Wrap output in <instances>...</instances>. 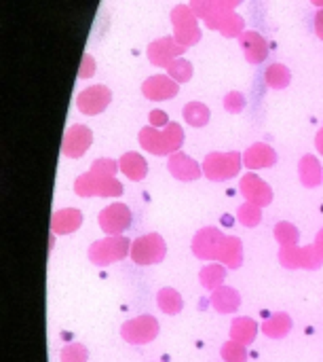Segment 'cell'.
<instances>
[{
    "instance_id": "obj_28",
    "label": "cell",
    "mask_w": 323,
    "mask_h": 362,
    "mask_svg": "<svg viewBox=\"0 0 323 362\" xmlns=\"http://www.w3.org/2000/svg\"><path fill=\"white\" fill-rule=\"evenodd\" d=\"M184 121L193 127H203L209 121V108L203 102H188L184 106Z\"/></svg>"
},
{
    "instance_id": "obj_2",
    "label": "cell",
    "mask_w": 323,
    "mask_h": 362,
    "mask_svg": "<svg viewBox=\"0 0 323 362\" xmlns=\"http://www.w3.org/2000/svg\"><path fill=\"white\" fill-rule=\"evenodd\" d=\"M131 255V242L125 235H108L97 240L89 248V261L97 267H108Z\"/></svg>"
},
{
    "instance_id": "obj_15",
    "label": "cell",
    "mask_w": 323,
    "mask_h": 362,
    "mask_svg": "<svg viewBox=\"0 0 323 362\" xmlns=\"http://www.w3.org/2000/svg\"><path fill=\"white\" fill-rule=\"evenodd\" d=\"M167 168H169L171 176L178 178V180H182V182H193V180H197L203 174V165H199L193 157H188L182 151L169 155Z\"/></svg>"
},
{
    "instance_id": "obj_37",
    "label": "cell",
    "mask_w": 323,
    "mask_h": 362,
    "mask_svg": "<svg viewBox=\"0 0 323 362\" xmlns=\"http://www.w3.org/2000/svg\"><path fill=\"white\" fill-rule=\"evenodd\" d=\"M89 352L83 344H72L61 350V362H87Z\"/></svg>"
},
{
    "instance_id": "obj_10",
    "label": "cell",
    "mask_w": 323,
    "mask_h": 362,
    "mask_svg": "<svg viewBox=\"0 0 323 362\" xmlns=\"http://www.w3.org/2000/svg\"><path fill=\"white\" fill-rule=\"evenodd\" d=\"M112 100V91L104 85H91L83 89L76 98V106L83 115H99L108 108Z\"/></svg>"
},
{
    "instance_id": "obj_19",
    "label": "cell",
    "mask_w": 323,
    "mask_h": 362,
    "mask_svg": "<svg viewBox=\"0 0 323 362\" xmlns=\"http://www.w3.org/2000/svg\"><path fill=\"white\" fill-rule=\"evenodd\" d=\"M212 305L218 314H233L241 305V295L233 286H220L212 293Z\"/></svg>"
},
{
    "instance_id": "obj_20",
    "label": "cell",
    "mask_w": 323,
    "mask_h": 362,
    "mask_svg": "<svg viewBox=\"0 0 323 362\" xmlns=\"http://www.w3.org/2000/svg\"><path fill=\"white\" fill-rule=\"evenodd\" d=\"M118 168L129 180H135V182L144 180L146 174H148V163L140 153H125L118 159Z\"/></svg>"
},
{
    "instance_id": "obj_33",
    "label": "cell",
    "mask_w": 323,
    "mask_h": 362,
    "mask_svg": "<svg viewBox=\"0 0 323 362\" xmlns=\"http://www.w3.org/2000/svg\"><path fill=\"white\" fill-rule=\"evenodd\" d=\"M323 265L322 255L317 252L315 244L311 246H303L300 248V269H309V272H315Z\"/></svg>"
},
{
    "instance_id": "obj_4",
    "label": "cell",
    "mask_w": 323,
    "mask_h": 362,
    "mask_svg": "<svg viewBox=\"0 0 323 362\" xmlns=\"http://www.w3.org/2000/svg\"><path fill=\"white\" fill-rule=\"evenodd\" d=\"M74 193L78 197H118L123 195V185L114 176H99L93 172H87L76 178L74 182Z\"/></svg>"
},
{
    "instance_id": "obj_12",
    "label": "cell",
    "mask_w": 323,
    "mask_h": 362,
    "mask_svg": "<svg viewBox=\"0 0 323 362\" xmlns=\"http://www.w3.org/2000/svg\"><path fill=\"white\" fill-rule=\"evenodd\" d=\"M186 51V47H182L173 36H165L159 38L154 42L148 45V59L152 66H169L176 57H182Z\"/></svg>"
},
{
    "instance_id": "obj_45",
    "label": "cell",
    "mask_w": 323,
    "mask_h": 362,
    "mask_svg": "<svg viewBox=\"0 0 323 362\" xmlns=\"http://www.w3.org/2000/svg\"><path fill=\"white\" fill-rule=\"evenodd\" d=\"M315 146H317V151L323 155V127L319 129V134H317V138H315Z\"/></svg>"
},
{
    "instance_id": "obj_29",
    "label": "cell",
    "mask_w": 323,
    "mask_h": 362,
    "mask_svg": "<svg viewBox=\"0 0 323 362\" xmlns=\"http://www.w3.org/2000/svg\"><path fill=\"white\" fill-rule=\"evenodd\" d=\"M237 218H239V223H241L243 227L254 229V227H258V225H260V221H262V208H260V206H256V204L245 202L243 206H239V210H237Z\"/></svg>"
},
{
    "instance_id": "obj_38",
    "label": "cell",
    "mask_w": 323,
    "mask_h": 362,
    "mask_svg": "<svg viewBox=\"0 0 323 362\" xmlns=\"http://www.w3.org/2000/svg\"><path fill=\"white\" fill-rule=\"evenodd\" d=\"M245 104H248V100H245V95L241 91H231L224 98V108L228 112H233V115H239L245 108Z\"/></svg>"
},
{
    "instance_id": "obj_13",
    "label": "cell",
    "mask_w": 323,
    "mask_h": 362,
    "mask_svg": "<svg viewBox=\"0 0 323 362\" xmlns=\"http://www.w3.org/2000/svg\"><path fill=\"white\" fill-rule=\"evenodd\" d=\"M91 142H93V134L87 125H72L63 136L61 153L70 159H78L89 151Z\"/></svg>"
},
{
    "instance_id": "obj_21",
    "label": "cell",
    "mask_w": 323,
    "mask_h": 362,
    "mask_svg": "<svg viewBox=\"0 0 323 362\" xmlns=\"http://www.w3.org/2000/svg\"><path fill=\"white\" fill-rule=\"evenodd\" d=\"M298 176H300V182L309 189L323 182V168L319 159L315 155H305L298 163Z\"/></svg>"
},
{
    "instance_id": "obj_39",
    "label": "cell",
    "mask_w": 323,
    "mask_h": 362,
    "mask_svg": "<svg viewBox=\"0 0 323 362\" xmlns=\"http://www.w3.org/2000/svg\"><path fill=\"white\" fill-rule=\"evenodd\" d=\"M218 4V0H190V8H193V13L199 17V19H207L209 17V13L214 11V6Z\"/></svg>"
},
{
    "instance_id": "obj_14",
    "label": "cell",
    "mask_w": 323,
    "mask_h": 362,
    "mask_svg": "<svg viewBox=\"0 0 323 362\" xmlns=\"http://www.w3.org/2000/svg\"><path fill=\"white\" fill-rule=\"evenodd\" d=\"M178 89H180V83H176L169 74H154L146 78L142 85V93L152 102L171 100L178 95Z\"/></svg>"
},
{
    "instance_id": "obj_34",
    "label": "cell",
    "mask_w": 323,
    "mask_h": 362,
    "mask_svg": "<svg viewBox=\"0 0 323 362\" xmlns=\"http://www.w3.org/2000/svg\"><path fill=\"white\" fill-rule=\"evenodd\" d=\"M222 361L224 362H245L248 361V346H241L237 341H226L222 346Z\"/></svg>"
},
{
    "instance_id": "obj_11",
    "label": "cell",
    "mask_w": 323,
    "mask_h": 362,
    "mask_svg": "<svg viewBox=\"0 0 323 362\" xmlns=\"http://www.w3.org/2000/svg\"><path fill=\"white\" fill-rule=\"evenodd\" d=\"M239 191H241V195L245 197V202L256 204V206H260V208H264V206H269V204L273 202V189H271V185H267L260 176H256V174H252V172H248V174L241 178Z\"/></svg>"
},
{
    "instance_id": "obj_31",
    "label": "cell",
    "mask_w": 323,
    "mask_h": 362,
    "mask_svg": "<svg viewBox=\"0 0 323 362\" xmlns=\"http://www.w3.org/2000/svg\"><path fill=\"white\" fill-rule=\"evenodd\" d=\"M167 74L176 81V83H188L193 76V64L184 57H176L169 66H167Z\"/></svg>"
},
{
    "instance_id": "obj_23",
    "label": "cell",
    "mask_w": 323,
    "mask_h": 362,
    "mask_svg": "<svg viewBox=\"0 0 323 362\" xmlns=\"http://www.w3.org/2000/svg\"><path fill=\"white\" fill-rule=\"evenodd\" d=\"M256 335H258V325H256V320L245 318V316L233 320V325H231V339H233V341H237V344H241V346H250V344L256 341Z\"/></svg>"
},
{
    "instance_id": "obj_7",
    "label": "cell",
    "mask_w": 323,
    "mask_h": 362,
    "mask_svg": "<svg viewBox=\"0 0 323 362\" xmlns=\"http://www.w3.org/2000/svg\"><path fill=\"white\" fill-rule=\"evenodd\" d=\"M224 242H226V235L218 227H203L201 231L195 233L190 248L199 261H218Z\"/></svg>"
},
{
    "instance_id": "obj_35",
    "label": "cell",
    "mask_w": 323,
    "mask_h": 362,
    "mask_svg": "<svg viewBox=\"0 0 323 362\" xmlns=\"http://www.w3.org/2000/svg\"><path fill=\"white\" fill-rule=\"evenodd\" d=\"M279 263L286 269H300V246H281L279 248Z\"/></svg>"
},
{
    "instance_id": "obj_18",
    "label": "cell",
    "mask_w": 323,
    "mask_h": 362,
    "mask_svg": "<svg viewBox=\"0 0 323 362\" xmlns=\"http://www.w3.org/2000/svg\"><path fill=\"white\" fill-rule=\"evenodd\" d=\"M80 225H83V212L76 208H63L51 216V231L55 235H70L76 229H80Z\"/></svg>"
},
{
    "instance_id": "obj_8",
    "label": "cell",
    "mask_w": 323,
    "mask_h": 362,
    "mask_svg": "<svg viewBox=\"0 0 323 362\" xmlns=\"http://www.w3.org/2000/svg\"><path fill=\"white\" fill-rule=\"evenodd\" d=\"M159 335V320L154 316H138L127 320L121 329V337L131 346H146Z\"/></svg>"
},
{
    "instance_id": "obj_42",
    "label": "cell",
    "mask_w": 323,
    "mask_h": 362,
    "mask_svg": "<svg viewBox=\"0 0 323 362\" xmlns=\"http://www.w3.org/2000/svg\"><path fill=\"white\" fill-rule=\"evenodd\" d=\"M315 32H317V36L323 40V8L317 11V15H315Z\"/></svg>"
},
{
    "instance_id": "obj_27",
    "label": "cell",
    "mask_w": 323,
    "mask_h": 362,
    "mask_svg": "<svg viewBox=\"0 0 323 362\" xmlns=\"http://www.w3.org/2000/svg\"><path fill=\"white\" fill-rule=\"evenodd\" d=\"M290 81H292V74H290L288 66H284V64H273L264 72V83L271 89H286L290 85Z\"/></svg>"
},
{
    "instance_id": "obj_1",
    "label": "cell",
    "mask_w": 323,
    "mask_h": 362,
    "mask_svg": "<svg viewBox=\"0 0 323 362\" xmlns=\"http://www.w3.org/2000/svg\"><path fill=\"white\" fill-rule=\"evenodd\" d=\"M140 144L144 151L152 155H173L184 144V132L180 123H169L167 127H144L140 132Z\"/></svg>"
},
{
    "instance_id": "obj_41",
    "label": "cell",
    "mask_w": 323,
    "mask_h": 362,
    "mask_svg": "<svg viewBox=\"0 0 323 362\" xmlns=\"http://www.w3.org/2000/svg\"><path fill=\"white\" fill-rule=\"evenodd\" d=\"M171 121H169V115L165 112V110H152L150 112V125L152 127H159V129H163V127H167Z\"/></svg>"
},
{
    "instance_id": "obj_16",
    "label": "cell",
    "mask_w": 323,
    "mask_h": 362,
    "mask_svg": "<svg viewBox=\"0 0 323 362\" xmlns=\"http://www.w3.org/2000/svg\"><path fill=\"white\" fill-rule=\"evenodd\" d=\"M275 163H277V153L264 142H256L243 153V165L248 170H264V168H273Z\"/></svg>"
},
{
    "instance_id": "obj_26",
    "label": "cell",
    "mask_w": 323,
    "mask_h": 362,
    "mask_svg": "<svg viewBox=\"0 0 323 362\" xmlns=\"http://www.w3.org/2000/svg\"><path fill=\"white\" fill-rule=\"evenodd\" d=\"M157 305L161 308V312H165L169 316H176V314L182 312L184 299L176 288H161L159 295H157Z\"/></svg>"
},
{
    "instance_id": "obj_32",
    "label": "cell",
    "mask_w": 323,
    "mask_h": 362,
    "mask_svg": "<svg viewBox=\"0 0 323 362\" xmlns=\"http://www.w3.org/2000/svg\"><path fill=\"white\" fill-rule=\"evenodd\" d=\"M298 238H300V233L292 223L281 221L275 225V240L279 242V246H294V244H298Z\"/></svg>"
},
{
    "instance_id": "obj_44",
    "label": "cell",
    "mask_w": 323,
    "mask_h": 362,
    "mask_svg": "<svg viewBox=\"0 0 323 362\" xmlns=\"http://www.w3.org/2000/svg\"><path fill=\"white\" fill-rule=\"evenodd\" d=\"M315 248H317V252L322 255L323 259V229L317 233V238H315Z\"/></svg>"
},
{
    "instance_id": "obj_24",
    "label": "cell",
    "mask_w": 323,
    "mask_h": 362,
    "mask_svg": "<svg viewBox=\"0 0 323 362\" xmlns=\"http://www.w3.org/2000/svg\"><path fill=\"white\" fill-rule=\"evenodd\" d=\"M260 331L269 337V339H284L290 335L292 331V318L286 312H277L273 314L269 320H264V325L260 327Z\"/></svg>"
},
{
    "instance_id": "obj_6",
    "label": "cell",
    "mask_w": 323,
    "mask_h": 362,
    "mask_svg": "<svg viewBox=\"0 0 323 362\" xmlns=\"http://www.w3.org/2000/svg\"><path fill=\"white\" fill-rule=\"evenodd\" d=\"M197 15L190 6L180 4L171 11V23H173V38L182 47H193L201 40V30L197 23Z\"/></svg>"
},
{
    "instance_id": "obj_46",
    "label": "cell",
    "mask_w": 323,
    "mask_h": 362,
    "mask_svg": "<svg viewBox=\"0 0 323 362\" xmlns=\"http://www.w3.org/2000/svg\"><path fill=\"white\" fill-rule=\"evenodd\" d=\"M311 2H313V4H317V6H322V8H323V0H311Z\"/></svg>"
},
{
    "instance_id": "obj_30",
    "label": "cell",
    "mask_w": 323,
    "mask_h": 362,
    "mask_svg": "<svg viewBox=\"0 0 323 362\" xmlns=\"http://www.w3.org/2000/svg\"><path fill=\"white\" fill-rule=\"evenodd\" d=\"M220 32H222V36H226V38H233V36H241L243 32H245V21H243V17L241 15H237L235 11H231L224 19H222V23H220V28H218Z\"/></svg>"
},
{
    "instance_id": "obj_40",
    "label": "cell",
    "mask_w": 323,
    "mask_h": 362,
    "mask_svg": "<svg viewBox=\"0 0 323 362\" xmlns=\"http://www.w3.org/2000/svg\"><path fill=\"white\" fill-rule=\"evenodd\" d=\"M93 72H95V59H93V55L85 53V57H83V62H80L78 76H80V78H89V76H93Z\"/></svg>"
},
{
    "instance_id": "obj_22",
    "label": "cell",
    "mask_w": 323,
    "mask_h": 362,
    "mask_svg": "<svg viewBox=\"0 0 323 362\" xmlns=\"http://www.w3.org/2000/svg\"><path fill=\"white\" fill-rule=\"evenodd\" d=\"M218 263H222L228 269H239L243 265V244H241L239 238L226 235V242L222 246V252H220Z\"/></svg>"
},
{
    "instance_id": "obj_9",
    "label": "cell",
    "mask_w": 323,
    "mask_h": 362,
    "mask_svg": "<svg viewBox=\"0 0 323 362\" xmlns=\"http://www.w3.org/2000/svg\"><path fill=\"white\" fill-rule=\"evenodd\" d=\"M131 210L125 204H110L99 212V229L106 235H123L131 227Z\"/></svg>"
},
{
    "instance_id": "obj_43",
    "label": "cell",
    "mask_w": 323,
    "mask_h": 362,
    "mask_svg": "<svg viewBox=\"0 0 323 362\" xmlns=\"http://www.w3.org/2000/svg\"><path fill=\"white\" fill-rule=\"evenodd\" d=\"M222 6H226V8H231V11H235V6H239L243 0H218Z\"/></svg>"
},
{
    "instance_id": "obj_5",
    "label": "cell",
    "mask_w": 323,
    "mask_h": 362,
    "mask_svg": "<svg viewBox=\"0 0 323 362\" xmlns=\"http://www.w3.org/2000/svg\"><path fill=\"white\" fill-rule=\"evenodd\" d=\"M167 255V244L159 233H146L140 235L131 242V261L135 265L148 267L165 261Z\"/></svg>"
},
{
    "instance_id": "obj_3",
    "label": "cell",
    "mask_w": 323,
    "mask_h": 362,
    "mask_svg": "<svg viewBox=\"0 0 323 362\" xmlns=\"http://www.w3.org/2000/svg\"><path fill=\"white\" fill-rule=\"evenodd\" d=\"M243 165V155L237 151L231 153H209L203 161V174L214 182H224L239 176Z\"/></svg>"
},
{
    "instance_id": "obj_25",
    "label": "cell",
    "mask_w": 323,
    "mask_h": 362,
    "mask_svg": "<svg viewBox=\"0 0 323 362\" xmlns=\"http://www.w3.org/2000/svg\"><path fill=\"white\" fill-rule=\"evenodd\" d=\"M224 280H226V267L222 263H209L205 265L201 272H199V282L203 288L207 291H216L220 286H224Z\"/></svg>"
},
{
    "instance_id": "obj_17",
    "label": "cell",
    "mask_w": 323,
    "mask_h": 362,
    "mask_svg": "<svg viewBox=\"0 0 323 362\" xmlns=\"http://www.w3.org/2000/svg\"><path fill=\"white\" fill-rule=\"evenodd\" d=\"M239 45L245 53V59L250 64H262L269 55V47H267V40L254 32V30H245L241 36H239Z\"/></svg>"
},
{
    "instance_id": "obj_36",
    "label": "cell",
    "mask_w": 323,
    "mask_h": 362,
    "mask_svg": "<svg viewBox=\"0 0 323 362\" xmlns=\"http://www.w3.org/2000/svg\"><path fill=\"white\" fill-rule=\"evenodd\" d=\"M118 170H121V168H118V161L104 157V159H95V161L91 163V170H89V172L99 174V176H116Z\"/></svg>"
}]
</instances>
